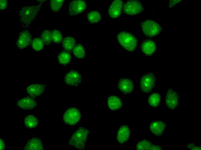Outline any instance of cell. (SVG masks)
Segmentation results:
<instances>
[{
  "label": "cell",
  "instance_id": "cell-14",
  "mask_svg": "<svg viewBox=\"0 0 201 150\" xmlns=\"http://www.w3.org/2000/svg\"><path fill=\"white\" fill-rule=\"evenodd\" d=\"M118 87L120 90L124 94L131 93L134 88L133 82L128 78L121 79L118 82Z\"/></svg>",
  "mask_w": 201,
  "mask_h": 150
},
{
  "label": "cell",
  "instance_id": "cell-17",
  "mask_svg": "<svg viewBox=\"0 0 201 150\" xmlns=\"http://www.w3.org/2000/svg\"><path fill=\"white\" fill-rule=\"evenodd\" d=\"M130 134V130L128 126H122L119 129L117 134V141L120 144L125 142L129 139Z\"/></svg>",
  "mask_w": 201,
  "mask_h": 150
},
{
  "label": "cell",
  "instance_id": "cell-6",
  "mask_svg": "<svg viewBox=\"0 0 201 150\" xmlns=\"http://www.w3.org/2000/svg\"><path fill=\"white\" fill-rule=\"evenodd\" d=\"M143 10L144 8L142 3L138 0L128 1L125 4L123 7L124 12L130 15L138 14Z\"/></svg>",
  "mask_w": 201,
  "mask_h": 150
},
{
  "label": "cell",
  "instance_id": "cell-26",
  "mask_svg": "<svg viewBox=\"0 0 201 150\" xmlns=\"http://www.w3.org/2000/svg\"><path fill=\"white\" fill-rule=\"evenodd\" d=\"M88 20L91 23H95L99 22L101 18L100 13L96 11H93L88 14Z\"/></svg>",
  "mask_w": 201,
  "mask_h": 150
},
{
  "label": "cell",
  "instance_id": "cell-30",
  "mask_svg": "<svg viewBox=\"0 0 201 150\" xmlns=\"http://www.w3.org/2000/svg\"><path fill=\"white\" fill-rule=\"evenodd\" d=\"M63 0H51L50 1V6L54 12L58 11L62 7L64 1Z\"/></svg>",
  "mask_w": 201,
  "mask_h": 150
},
{
  "label": "cell",
  "instance_id": "cell-29",
  "mask_svg": "<svg viewBox=\"0 0 201 150\" xmlns=\"http://www.w3.org/2000/svg\"><path fill=\"white\" fill-rule=\"evenodd\" d=\"M41 38L44 44H49L52 40V32L49 30H44L41 35Z\"/></svg>",
  "mask_w": 201,
  "mask_h": 150
},
{
  "label": "cell",
  "instance_id": "cell-25",
  "mask_svg": "<svg viewBox=\"0 0 201 150\" xmlns=\"http://www.w3.org/2000/svg\"><path fill=\"white\" fill-rule=\"evenodd\" d=\"M57 58L59 64L64 65L69 63L71 59L70 54L66 52H60Z\"/></svg>",
  "mask_w": 201,
  "mask_h": 150
},
{
  "label": "cell",
  "instance_id": "cell-31",
  "mask_svg": "<svg viewBox=\"0 0 201 150\" xmlns=\"http://www.w3.org/2000/svg\"><path fill=\"white\" fill-rule=\"evenodd\" d=\"M52 40L55 43L59 44L61 42L62 36L61 33L59 30H54L52 32Z\"/></svg>",
  "mask_w": 201,
  "mask_h": 150
},
{
  "label": "cell",
  "instance_id": "cell-22",
  "mask_svg": "<svg viewBox=\"0 0 201 150\" xmlns=\"http://www.w3.org/2000/svg\"><path fill=\"white\" fill-rule=\"evenodd\" d=\"M24 123L26 127L29 129H32L37 127L38 124V121L35 116L29 115L25 118Z\"/></svg>",
  "mask_w": 201,
  "mask_h": 150
},
{
  "label": "cell",
  "instance_id": "cell-35",
  "mask_svg": "<svg viewBox=\"0 0 201 150\" xmlns=\"http://www.w3.org/2000/svg\"><path fill=\"white\" fill-rule=\"evenodd\" d=\"M0 150H4L5 148V145L3 141L0 138Z\"/></svg>",
  "mask_w": 201,
  "mask_h": 150
},
{
  "label": "cell",
  "instance_id": "cell-18",
  "mask_svg": "<svg viewBox=\"0 0 201 150\" xmlns=\"http://www.w3.org/2000/svg\"><path fill=\"white\" fill-rule=\"evenodd\" d=\"M166 126L165 123L161 121H156L151 123L149 128L153 134L156 136H159L163 134Z\"/></svg>",
  "mask_w": 201,
  "mask_h": 150
},
{
  "label": "cell",
  "instance_id": "cell-4",
  "mask_svg": "<svg viewBox=\"0 0 201 150\" xmlns=\"http://www.w3.org/2000/svg\"><path fill=\"white\" fill-rule=\"evenodd\" d=\"M142 31L146 36L152 37L158 34L162 28L157 22L150 20H146L141 24Z\"/></svg>",
  "mask_w": 201,
  "mask_h": 150
},
{
  "label": "cell",
  "instance_id": "cell-16",
  "mask_svg": "<svg viewBox=\"0 0 201 150\" xmlns=\"http://www.w3.org/2000/svg\"><path fill=\"white\" fill-rule=\"evenodd\" d=\"M17 105L23 109L30 110L35 107L37 103L33 98L27 96L19 100L17 102Z\"/></svg>",
  "mask_w": 201,
  "mask_h": 150
},
{
  "label": "cell",
  "instance_id": "cell-8",
  "mask_svg": "<svg viewBox=\"0 0 201 150\" xmlns=\"http://www.w3.org/2000/svg\"><path fill=\"white\" fill-rule=\"evenodd\" d=\"M86 7V3L84 0H74L70 3L68 14L73 16L83 12Z\"/></svg>",
  "mask_w": 201,
  "mask_h": 150
},
{
  "label": "cell",
  "instance_id": "cell-9",
  "mask_svg": "<svg viewBox=\"0 0 201 150\" xmlns=\"http://www.w3.org/2000/svg\"><path fill=\"white\" fill-rule=\"evenodd\" d=\"M81 75L78 72L72 70L66 74L64 80L68 85L77 86L81 82Z\"/></svg>",
  "mask_w": 201,
  "mask_h": 150
},
{
  "label": "cell",
  "instance_id": "cell-7",
  "mask_svg": "<svg viewBox=\"0 0 201 150\" xmlns=\"http://www.w3.org/2000/svg\"><path fill=\"white\" fill-rule=\"evenodd\" d=\"M156 78L154 74L150 73L143 76L140 81V87L144 92H150L155 85Z\"/></svg>",
  "mask_w": 201,
  "mask_h": 150
},
{
  "label": "cell",
  "instance_id": "cell-24",
  "mask_svg": "<svg viewBox=\"0 0 201 150\" xmlns=\"http://www.w3.org/2000/svg\"><path fill=\"white\" fill-rule=\"evenodd\" d=\"M160 100V95L159 93H152L148 98V101L149 105L154 108H156L159 105Z\"/></svg>",
  "mask_w": 201,
  "mask_h": 150
},
{
  "label": "cell",
  "instance_id": "cell-15",
  "mask_svg": "<svg viewBox=\"0 0 201 150\" xmlns=\"http://www.w3.org/2000/svg\"><path fill=\"white\" fill-rule=\"evenodd\" d=\"M45 86L41 84H33L28 86L26 88L29 95L32 98L39 96L43 92Z\"/></svg>",
  "mask_w": 201,
  "mask_h": 150
},
{
  "label": "cell",
  "instance_id": "cell-5",
  "mask_svg": "<svg viewBox=\"0 0 201 150\" xmlns=\"http://www.w3.org/2000/svg\"><path fill=\"white\" fill-rule=\"evenodd\" d=\"M81 117V113L79 109L75 107H71L68 108L65 112L63 120L66 124L73 126L79 122Z\"/></svg>",
  "mask_w": 201,
  "mask_h": 150
},
{
  "label": "cell",
  "instance_id": "cell-32",
  "mask_svg": "<svg viewBox=\"0 0 201 150\" xmlns=\"http://www.w3.org/2000/svg\"><path fill=\"white\" fill-rule=\"evenodd\" d=\"M0 9L3 10L5 9L7 6V0H0Z\"/></svg>",
  "mask_w": 201,
  "mask_h": 150
},
{
  "label": "cell",
  "instance_id": "cell-19",
  "mask_svg": "<svg viewBox=\"0 0 201 150\" xmlns=\"http://www.w3.org/2000/svg\"><path fill=\"white\" fill-rule=\"evenodd\" d=\"M24 149L26 150H42L43 147L41 140L38 138H34L27 142Z\"/></svg>",
  "mask_w": 201,
  "mask_h": 150
},
{
  "label": "cell",
  "instance_id": "cell-28",
  "mask_svg": "<svg viewBox=\"0 0 201 150\" xmlns=\"http://www.w3.org/2000/svg\"><path fill=\"white\" fill-rule=\"evenodd\" d=\"M44 44V43L42 39L39 38H37L33 39L31 46L34 50L36 51H39L43 49Z\"/></svg>",
  "mask_w": 201,
  "mask_h": 150
},
{
  "label": "cell",
  "instance_id": "cell-12",
  "mask_svg": "<svg viewBox=\"0 0 201 150\" xmlns=\"http://www.w3.org/2000/svg\"><path fill=\"white\" fill-rule=\"evenodd\" d=\"M157 48L156 44L153 41L146 40L144 41L141 45V49L145 55L150 56L155 52Z\"/></svg>",
  "mask_w": 201,
  "mask_h": 150
},
{
  "label": "cell",
  "instance_id": "cell-3",
  "mask_svg": "<svg viewBox=\"0 0 201 150\" xmlns=\"http://www.w3.org/2000/svg\"><path fill=\"white\" fill-rule=\"evenodd\" d=\"M117 39L121 46L129 51H133L136 48L137 44V39L129 32L120 33L117 35Z\"/></svg>",
  "mask_w": 201,
  "mask_h": 150
},
{
  "label": "cell",
  "instance_id": "cell-11",
  "mask_svg": "<svg viewBox=\"0 0 201 150\" xmlns=\"http://www.w3.org/2000/svg\"><path fill=\"white\" fill-rule=\"evenodd\" d=\"M123 2L120 0H115L110 5L108 10V14L112 18H116L120 15Z\"/></svg>",
  "mask_w": 201,
  "mask_h": 150
},
{
  "label": "cell",
  "instance_id": "cell-1",
  "mask_svg": "<svg viewBox=\"0 0 201 150\" xmlns=\"http://www.w3.org/2000/svg\"><path fill=\"white\" fill-rule=\"evenodd\" d=\"M39 5H32L22 7L19 11V18L22 26L27 28L31 25L38 14L41 6Z\"/></svg>",
  "mask_w": 201,
  "mask_h": 150
},
{
  "label": "cell",
  "instance_id": "cell-34",
  "mask_svg": "<svg viewBox=\"0 0 201 150\" xmlns=\"http://www.w3.org/2000/svg\"><path fill=\"white\" fill-rule=\"evenodd\" d=\"M181 0H170V3L169 5V6L170 8L174 6L177 3H178Z\"/></svg>",
  "mask_w": 201,
  "mask_h": 150
},
{
  "label": "cell",
  "instance_id": "cell-36",
  "mask_svg": "<svg viewBox=\"0 0 201 150\" xmlns=\"http://www.w3.org/2000/svg\"><path fill=\"white\" fill-rule=\"evenodd\" d=\"M45 1V0H37V1Z\"/></svg>",
  "mask_w": 201,
  "mask_h": 150
},
{
  "label": "cell",
  "instance_id": "cell-13",
  "mask_svg": "<svg viewBox=\"0 0 201 150\" xmlns=\"http://www.w3.org/2000/svg\"><path fill=\"white\" fill-rule=\"evenodd\" d=\"M31 38V35L28 31H23L18 36L16 43L17 46L20 49L25 48L30 43Z\"/></svg>",
  "mask_w": 201,
  "mask_h": 150
},
{
  "label": "cell",
  "instance_id": "cell-33",
  "mask_svg": "<svg viewBox=\"0 0 201 150\" xmlns=\"http://www.w3.org/2000/svg\"><path fill=\"white\" fill-rule=\"evenodd\" d=\"M187 147L188 148L190 149L191 150H201L200 147H197L195 146L194 144L191 143L190 144L188 145Z\"/></svg>",
  "mask_w": 201,
  "mask_h": 150
},
{
  "label": "cell",
  "instance_id": "cell-27",
  "mask_svg": "<svg viewBox=\"0 0 201 150\" xmlns=\"http://www.w3.org/2000/svg\"><path fill=\"white\" fill-rule=\"evenodd\" d=\"M73 52L75 56L79 59L83 58L85 56V48L80 44H78L75 46L73 49Z\"/></svg>",
  "mask_w": 201,
  "mask_h": 150
},
{
  "label": "cell",
  "instance_id": "cell-2",
  "mask_svg": "<svg viewBox=\"0 0 201 150\" xmlns=\"http://www.w3.org/2000/svg\"><path fill=\"white\" fill-rule=\"evenodd\" d=\"M89 134V130L83 127H80L72 135L69 141V145L76 148L83 149Z\"/></svg>",
  "mask_w": 201,
  "mask_h": 150
},
{
  "label": "cell",
  "instance_id": "cell-21",
  "mask_svg": "<svg viewBox=\"0 0 201 150\" xmlns=\"http://www.w3.org/2000/svg\"><path fill=\"white\" fill-rule=\"evenodd\" d=\"M136 148L137 150H162L159 146L152 144L146 140L139 141L137 144Z\"/></svg>",
  "mask_w": 201,
  "mask_h": 150
},
{
  "label": "cell",
  "instance_id": "cell-20",
  "mask_svg": "<svg viewBox=\"0 0 201 150\" xmlns=\"http://www.w3.org/2000/svg\"><path fill=\"white\" fill-rule=\"evenodd\" d=\"M107 105L109 108L112 111H116L120 108L122 106L121 100L115 96H111L108 99Z\"/></svg>",
  "mask_w": 201,
  "mask_h": 150
},
{
  "label": "cell",
  "instance_id": "cell-10",
  "mask_svg": "<svg viewBox=\"0 0 201 150\" xmlns=\"http://www.w3.org/2000/svg\"><path fill=\"white\" fill-rule=\"evenodd\" d=\"M179 96L177 93L173 89H170L167 92L166 98V104L168 108L173 110L178 106Z\"/></svg>",
  "mask_w": 201,
  "mask_h": 150
},
{
  "label": "cell",
  "instance_id": "cell-23",
  "mask_svg": "<svg viewBox=\"0 0 201 150\" xmlns=\"http://www.w3.org/2000/svg\"><path fill=\"white\" fill-rule=\"evenodd\" d=\"M76 41L72 37L68 36L65 37L63 40L62 45L65 50L71 51L75 46Z\"/></svg>",
  "mask_w": 201,
  "mask_h": 150
}]
</instances>
